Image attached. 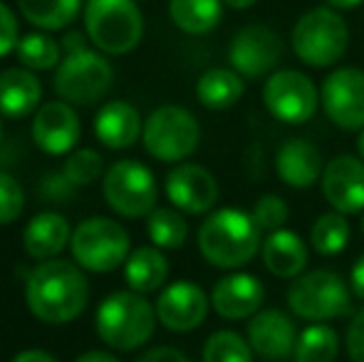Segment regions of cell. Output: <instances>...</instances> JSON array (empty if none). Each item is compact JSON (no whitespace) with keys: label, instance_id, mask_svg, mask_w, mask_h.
Instances as JSON below:
<instances>
[{"label":"cell","instance_id":"cell-1","mask_svg":"<svg viewBox=\"0 0 364 362\" xmlns=\"http://www.w3.org/2000/svg\"><path fill=\"white\" fill-rule=\"evenodd\" d=\"M90 283L80 266L70 261H43L28 278L25 303L48 325H65L85 310Z\"/></svg>","mask_w":364,"mask_h":362},{"label":"cell","instance_id":"cell-2","mask_svg":"<svg viewBox=\"0 0 364 362\" xmlns=\"http://www.w3.org/2000/svg\"><path fill=\"white\" fill-rule=\"evenodd\" d=\"M263 231L253 213L240 208H218L198 228V251L213 268L235 271L253 261L263 248Z\"/></svg>","mask_w":364,"mask_h":362},{"label":"cell","instance_id":"cell-3","mask_svg":"<svg viewBox=\"0 0 364 362\" xmlns=\"http://www.w3.org/2000/svg\"><path fill=\"white\" fill-rule=\"evenodd\" d=\"M156 308L134 290H117L97 308L95 328L105 345L122 353L141 348L156 330Z\"/></svg>","mask_w":364,"mask_h":362},{"label":"cell","instance_id":"cell-4","mask_svg":"<svg viewBox=\"0 0 364 362\" xmlns=\"http://www.w3.org/2000/svg\"><path fill=\"white\" fill-rule=\"evenodd\" d=\"M350 28L330 5L307 10L292 28V50L307 68H332L347 55Z\"/></svg>","mask_w":364,"mask_h":362},{"label":"cell","instance_id":"cell-5","mask_svg":"<svg viewBox=\"0 0 364 362\" xmlns=\"http://www.w3.org/2000/svg\"><path fill=\"white\" fill-rule=\"evenodd\" d=\"M85 33L102 53L127 55L141 43L144 15L134 0H87Z\"/></svg>","mask_w":364,"mask_h":362},{"label":"cell","instance_id":"cell-6","mask_svg":"<svg viewBox=\"0 0 364 362\" xmlns=\"http://www.w3.org/2000/svg\"><path fill=\"white\" fill-rule=\"evenodd\" d=\"M288 305L297 318L335 320L352 310V288L340 273L317 268L292 280Z\"/></svg>","mask_w":364,"mask_h":362},{"label":"cell","instance_id":"cell-7","mask_svg":"<svg viewBox=\"0 0 364 362\" xmlns=\"http://www.w3.org/2000/svg\"><path fill=\"white\" fill-rule=\"evenodd\" d=\"M129 246L127 228L105 216L85 218L75 228L73 241H70L77 266L92 273H109L127 263Z\"/></svg>","mask_w":364,"mask_h":362},{"label":"cell","instance_id":"cell-8","mask_svg":"<svg viewBox=\"0 0 364 362\" xmlns=\"http://www.w3.org/2000/svg\"><path fill=\"white\" fill-rule=\"evenodd\" d=\"M141 139H144V149L154 159L173 164V161L188 159L196 151L198 139H201V127L188 110L166 105L146 117Z\"/></svg>","mask_w":364,"mask_h":362},{"label":"cell","instance_id":"cell-9","mask_svg":"<svg viewBox=\"0 0 364 362\" xmlns=\"http://www.w3.org/2000/svg\"><path fill=\"white\" fill-rule=\"evenodd\" d=\"M112 82H114V70L109 60L95 50H82L65 55V60L55 70L53 87L68 105L90 107L109 92Z\"/></svg>","mask_w":364,"mask_h":362},{"label":"cell","instance_id":"cell-10","mask_svg":"<svg viewBox=\"0 0 364 362\" xmlns=\"http://www.w3.org/2000/svg\"><path fill=\"white\" fill-rule=\"evenodd\" d=\"M102 193L107 206L119 216L141 218L154 211L159 188L149 166L134 159H122L105 171Z\"/></svg>","mask_w":364,"mask_h":362},{"label":"cell","instance_id":"cell-11","mask_svg":"<svg viewBox=\"0 0 364 362\" xmlns=\"http://www.w3.org/2000/svg\"><path fill=\"white\" fill-rule=\"evenodd\" d=\"M263 102L283 124H305L320 107V90L297 70H278L263 85Z\"/></svg>","mask_w":364,"mask_h":362},{"label":"cell","instance_id":"cell-12","mask_svg":"<svg viewBox=\"0 0 364 362\" xmlns=\"http://www.w3.org/2000/svg\"><path fill=\"white\" fill-rule=\"evenodd\" d=\"M285 48L280 35L268 25H245L233 35L228 48V60L233 70L245 80H260L263 75L273 73L280 63Z\"/></svg>","mask_w":364,"mask_h":362},{"label":"cell","instance_id":"cell-13","mask_svg":"<svg viewBox=\"0 0 364 362\" xmlns=\"http://www.w3.org/2000/svg\"><path fill=\"white\" fill-rule=\"evenodd\" d=\"M322 110L332 124L347 132L364 129V73L357 68H340L322 82Z\"/></svg>","mask_w":364,"mask_h":362},{"label":"cell","instance_id":"cell-14","mask_svg":"<svg viewBox=\"0 0 364 362\" xmlns=\"http://www.w3.org/2000/svg\"><path fill=\"white\" fill-rule=\"evenodd\" d=\"M208 298L201 285L191 280H176L166 285L156 298V318L171 333H191L206 320L208 315Z\"/></svg>","mask_w":364,"mask_h":362},{"label":"cell","instance_id":"cell-15","mask_svg":"<svg viewBox=\"0 0 364 362\" xmlns=\"http://www.w3.org/2000/svg\"><path fill=\"white\" fill-rule=\"evenodd\" d=\"M322 196L345 216L364 211V161L360 156L340 154L327 161L322 171Z\"/></svg>","mask_w":364,"mask_h":362},{"label":"cell","instance_id":"cell-16","mask_svg":"<svg viewBox=\"0 0 364 362\" xmlns=\"http://www.w3.org/2000/svg\"><path fill=\"white\" fill-rule=\"evenodd\" d=\"M166 196L173 208L198 216L216 206L218 181L208 169L183 161L166 174Z\"/></svg>","mask_w":364,"mask_h":362},{"label":"cell","instance_id":"cell-17","mask_svg":"<svg viewBox=\"0 0 364 362\" xmlns=\"http://www.w3.org/2000/svg\"><path fill=\"white\" fill-rule=\"evenodd\" d=\"M33 139L45 154H68L80 139V117L68 102H45L33 119Z\"/></svg>","mask_w":364,"mask_h":362},{"label":"cell","instance_id":"cell-18","mask_svg":"<svg viewBox=\"0 0 364 362\" xmlns=\"http://www.w3.org/2000/svg\"><path fill=\"white\" fill-rule=\"evenodd\" d=\"M248 343L253 353H258L265 360H283L292 355L297 343L295 320L283 310H260L248 323Z\"/></svg>","mask_w":364,"mask_h":362},{"label":"cell","instance_id":"cell-19","mask_svg":"<svg viewBox=\"0 0 364 362\" xmlns=\"http://www.w3.org/2000/svg\"><path fill=\"white\" fill-rule=\"evenodd\" d=\"M265 300V288L250 273H230L220 278L211 290L213 310L225 320H243L260 313Z\"/></svg>","mask_w":364,"mask_h":362},{"label":"cell","instance_id":"cell-20","mask_svg":"<svg viewBox=\"0 0 364 362\" xmlns=\"http://www.w3.org/2000/svg\"><path fill=\"white\" fill-rule=\"evenodd\" d=\"M275 171L290 188H310L322 179V154L312 142L288 139L275 156Z\"/></svg>","mask_w":364,"mask_h":362},{"label":"cell","instance_id":"cell-21","mask_svg":"<svg viewBox=\"0 0 364 362\" xmlns=\"http://www.w3.org/2000/svg\"><path fill=\"white\" fill-rule=\"evenodd\" d=\"M144 132L136 107L124 100L107 102L95 117V134L109 149H129Z\"/></svg>","mask_w":364,"mask_h":362},{"label":"cell","instance_id":"cell-22","mask_svg":"<svg viewBox=\"0 0 364 362\" xmlns=\"http://www.w3.org/2000/svg\"><path fill=\"white\" fill-rule=\"evenodd\" d=\"M70 241H73V228L63 213L55 211H43L33 216L23 231L25 253L30 258H38V261L55 258L58 253H63V248Z\"/></svg>","mask_w":364,"mask_h":362},{"label":"cell","instance_id":"cell-23","mask_svg":"<svg viewBox=\"0 0 364 362\" xmlns=\"http://www.w3.org/2000/svg\"><path fill=\"white\" fill-rule=\"evenodd\" d=\"M43 97V87L35 73L23 68H10L0 73V115L13 117H28L35 112Z\"/></svg>","mask_w":364,"mask_h":362},{"label":"cell","instance_id":"cell-24","mask_svg":"<svg viewBox=\"0 0 364 362\" xmlns=\"http://www.w3.org/2000/svg\"><path fill=\"white\" fill-rule=\"evenodd\" d=\"M263 263L275 278H297L307 266V246L295 231L280 228L263 241Z\"/></svg>","mask_w":364,"mask_h":362},{"label":"cell","instance_id":"cell-25","mask_svg":"<svg viewBox=\"0 0 364 362\" xmlns=\"http://www.w3.org/2000/svg\"><path fill=\"white\" fill-rule=\"evenodd\" d=\"M124 278L134 293H154L168 278V261L156 246H141L129 253L124 263Z\"/></svg>","mask_w":364,"mask_h":362},{"label":"cell","instance_id":"cell-26","mask_svg":"<svg viewBox=\"0 0 364 362\" xmlns=\"http://www.w3.org/2000/svg\"><path fill=\"white\" fill-rule=\"evenodd\" d=\"M245 92V82L235 70L213 68L198 78L196 82V97L208 110H230L240 102Z\"/></svg>","mask_w":364,"mask_h":362},{"label":"cell","instance_id":"cell-27","mask_svg":"<svg viewBox=\"0 0 364 362\" xmlns=\"http://www.w3.org/2000/svg\"><path fill=\"white\" fill-rule=\"evenodd\" d=\"M173 25L188 35H206L223 18V0H168Z\"/></svg>","mask_w":364,"mask_h":362},{"label":"cell","instance_id":"cell-28","mask_svg":"<svg viewBox=\"0 0 364 362\" xmlns=\"http://www.w3.org/2000/svg\"><path fill=\"white\" fill-rule=\"evenodd\" d=\"M82 0H18V8L30 25L40 30H63L75 23Z\"/></svg>","mask_w":364,"mask_h":362},{"label":"cell","instance_id":"cell-29","mask_svg":"<svg viewBox=\"0 0 364 362\" xmlns=\"http://www.w3.org/2000/svg\"><path fill=\"white\" fill-rule=\"evenodd\" d=\"M340 355V335L325 323H315L297 335L292 358L295 362H335Z\"/></svg>","mask_w":364,"mask_h":362},{"label":"cell","instance_id":"cell-30","mask_svg":"<svg viewBox=\"0 0 364 362\" xmlns=\"http://www.w3.org/2000/svg\"><path fill=\"white\" fill-rule=\"evenodd\" d=\"M352 236L350 221L345 218V213H322L317 216V221L312 223L310 231V243L320 256H337L347 248Z\"/></svg>","mask_w":364,"mask_h":362},{"label":"cell","instance_id":"cell-31","mask_svg":"<svg viewBox=\"0 0 364 362\" xmlns=\"http://www.w3.org/2000/svg\"><path fill=\"white\" fill-rule=\"evenodd\" d=\"M146 233L156 248H181L188 236V223L173 208H154L146 218Z\"/></svg>","mask_w":364,"mask_h":362},{"label":"cell","instance_id":"cell-32","mask_svg":"<svg viewBox=\"0 0 364 362\" xmlns=\"http://www.w3.org/2000/svg\"><path fill=\"white\" fill-rule=\"evenodd\" d=\"M15 53L28 70H53L63 63L60 60V45L45 33H30L20 38Z\"/></svg>","mask_w":364,"mask_h":362},{"label":"cell","instance_id":"cell-33","mask_svg":"<svg viewBox=\"0 0 364 362\" xmlns=\"http://www.w3.org/2000/svg\"><path fill=\"white\" fill-rule=\"evenodd\" d=\"M203 362H253V348L243 335L218 330L203 345Z\"/></svg>","mask_w":364,"mask_h":362},{"label":"cell","instance_id":"cell-34","mask_svg":"<svg viewBox=\"0 0 364 362\" xmlns=\"http://www.w3.org/2000/svg\"><path fill=\"white\" fill-rule=\"evenodd\" d=\"M102 169H105V159L95 149H77L65 161L63 176L73 186H90L102 176Z\"/></svg>","mask_w":364,"mask_h":362},{"label":"cell","instance_id":"cell-35","mask_svg":"<svg viewBox=\"0 0 364 362\" xmlns=\"http://www.w3.org/2000/svg\"><path fill=\"white\" fill-rule=\"evenodd\" d=\"M290 216V208L285 203V198H280L278 193H265L255 201V208H253V218L255 223L260 226V231H268V233H275L285 226Z\"/></svg>","mask_w":364,"mask_h":362},{"label":"cell","instance_id":"cell-36","mask_svg":"<svg viewBox=\"0 0 364 362\" xmlns=\"http://www.w3.org/2000/svg\"><path fill=\"white\" fill-rule=\"evenodd\" d=\"M25 208V191L15 176L0 171V226H10Z\"/></svg>","mask_w":364,"mask_h":362},{"label":"cell","instance_id":"cell-37","mask_svg":"<svg viewBox=\"0 0 364 362\" xmlns=\"http://www.w3.org/2000/svg\"><path fill=\"white\" fill-rule=\"evenodd\" d=\"M18 43H20V35H18V20H15V13L0 0V58L13 53V50L18 48Z\"/></svg>","mask_w":364,"mask_h":362},{"label":"cell","instance_id":"cell-38","mask_svg":"<svg viewBox=\"0 0 364 362\" xmlns=\"http://www.w3.org/2000/svg\"><path fill=\"white\" fill-rule=\"evenodd\" d=\"M347 353L352 362H364V308L352 318L347 328Z\"/></svg>","mask_w":364,"mask_h":362},{"label":"cell","instance_id":"cell-39","mask_svg":"<svg viewBox=\"0 0 364 362\" xmlns=\"http://www.w3.org/2000/svg\"><path fill=\"white\" fill-rule=\"evenodd\" d=\"M136 362H191L181 350L176 348H168V345H161V348H151L146 350Z\"/></svg>","mask_w":364,"mask_h":362},{"label":"cell","instance_id":"cell-40","mask_svg":"<svg viewBox=\"0 0 364 362\" xmlns=\"http://www.w3.org/2000/svg\"><path fill=\"white\" fill-rule=\"evenodd\" d=\"M350 288L352 293L357 295V298L364 300V253L355 261V266H352V273H350Z\"/></svg>","mask_w":364,"mask_h":362},{"label":"cell","instance_id":"cell-41","mask_svg":"<svg viewBox=\"0 0 364 362\" xmlns=\"http://www.w3.org/2000/svg\"><path fill=\"white\" fill-rule=\"evenodd\" d=\"M87 33H77V30H73V33H68L65 35V40H63V48H65V53L68 55H73V53H82V50H90L87 48Z\"/></svg>","mask_w":364,"mask_h":362},{"label":"cell","instance_id":"cell-42","mask_svg":"<svg viewBox=\"0 0 364 362\" xmlns=\"http://www.w3.org/2000/svg\"><path fill=\"white\" fill-rule=\"evenodd\" d=\"M10 362H60L55 355L45 353V350H25V353L15 355Z\"/></svg>","mask_w":364,"mask_h":362},{"label":"cell","instance_id":"cell-43","mask_svg":"<svg viewBox=\"0 0 364 362\" xmlns=\"http://www.w3.org/2000/svg\"><path fill=\"white\" fill-rule=\"evenodd\" d=\"M75 362H119V360H117L114 355L105 353V350H90V353L80 355Z\"/></svg>","mask_w":364,"mask_h":362},{"label":"cell","instance_id":"cell-44","mask_svg":"<svg viewBox=\"0 0 364 362\" xmlns=\"http://www.w3.org/2000/svg\"><path fill=\"white\" fill-rule=\"evenodd\" d=\"M325 3L335 10H355V8H360L364 0H325Z\"/></svg>","mask_w":364,"mask_h":362},{"label":"cell","instance_id":"cell-45","mask_svg":"<svg viewBox=\"0 0 364 362\" xmlns=\"http://www.w3.org/2000/svg\"><path fill=\"white\" fill-rule=\"evenodd\" d=\"M255 3H258V0H223V5H228V8H233V10H248V8H253Z\"/></svg>","mask_w":364,"mask_h":362},{"label":"cell","instance_id":"cell-46","mask_svg":"<svg viewBox=\"0 0 364 362\" xmlns=\"http://www.w3.org/2000/svg\"><path fill=\"white\" fill-rule=\"evenodd\" d=\"M357 154H360V159L364 161V129L360 132V137H357Z\"/></svg>","mask_w":364,"mask_h":362},{"label":"cell","instance_id":"cell-47","mask_svg":"<svg viewBox=\"0 0 364 362\" xmlns=\"http://www.w3.org/2000/svg\"><path fill=\"white\" fill-rule=\"evenodd\" d=\"M0 139H3V122H0Z\"/></svg>","mask_w":364,"mask_h":362},{"label":"cell","instance_id":"cell-48","mask_svg":"<svg viewBox=\"0 0 364 362\" xmlns=\"http://www.w3.org/2000/svg\"><path fill=\"white\" fill-rule=\"evenodd\" d=\"M362 231H364V216H362Z\"/></svg>","mask_w":364,"mask_h":362}]
</instances>
